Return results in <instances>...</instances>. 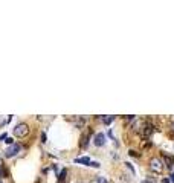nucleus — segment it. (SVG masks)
Returning <instances> with one entry per match:
<instances>
[{
    "label": "nucleus",
    "instance_id": "16",
    "mask_svg": "<svg viewBox=\"0 0 174 183\" xmlns=\"http://www.w3.org/2000/svg\"><path fill=\"white\" fill-rule=\"evenodd\" d=\"M46 140H47V136H46V133H43V134H41V142H43V144H46Z\"/></svg>",
    "mask_w": 174,
    "mask_h": 183
},
{
    "label": "nucleus",
    "instance_id": "19",
    "mask_svg": "<svg viewBox=\"0 0 174 183\" xmlns=\"http://www.w3.org/2000/svg\"><path fill=\"white\" fill-rule=\"evenodd\" d=\"M128 154H130V156H133V157H137V153H136V151H128Z\"/></svg>",
    "mask_w": 174,
    "mask_h": 183
},
{
    "label": "nucleus",
    "instance_id": "7",
    "mask_svg": "<svg viewBox=\"0 0 174 183\" xmlns=\"http://www.w3.org/2000/svg\"><path fill=\"white\" fill-rule=\"evenodd\" d=\"M93 144H95L96 146H102L105 144V134L104 133H98V134L95 136V139H93Z\"/></svg>",
    "mask_w": 174,
    "mask_h": 183
},
{
    "label": "nucleus",
    "instance_id": "2",
    "mask_svg": "<svg viewBox=\"0 0 174 183\" xmlns=\"http://www.w3.org/2000/svg\"><path fill=\"white\" fill-rule=\"evenodd\" d=\"M150 169H151V171H154L156 174H160L163 171V163L160 162V159L154 157V159L150 160Z\"/></svg>",
    "mask_w": 174,
    "mask_h": 183
},
{
    "label": "nucleus",
    "instance_id": "4",
    "mask_svg": "<svg viewBox=\"0 0 174 183\" xmlns=\"http://www.w3.org/2000/svg\"><path fill=\"white\" fill-rule=\"evenodd\" d=\"M153 131H154L153 124H151V122H145V127L142 128V131H141V137H142V139H148Z\"/></svg>",
    "mask_w": 174,
    "mask_h": 183
},
{
    "label": "nucleus",
    "instance_id": "23",
    "mask_svg": "<svg viewBox=\"0 0 174 183\" xmlns=\"http://www.w3.org/2000/svg\"><path fill=\"white\" fill-rule=\"evenodd\" d=\"M173 160H174V159H173Z\"/></svg>",
    "mask_w": 174,
    "mask_h": 183
},
{
    "label": "nucleus",
    "instance_id": "5",
    "mask_svg": "<svg viewBox=\"0 0 174 183\" xmlns=\"http://www.w3.org/2000/svg\"><path fill=\"white\" fill-rule=\"evenodd\" d=\"M90 136H92V130H87L86 133L81 134V140H79V146L83 150H86L89 146V142H90Z\"/></svg>",
    "mask_w": 174,
    "mask_h": 183
},
{
    "label": "nucleus",
    "instance_id": "9",
    "mask_svg": "<svg viewBox=\"0 0 174 183\" xmlns=\"http://www.w3.org/2000/svg\"><path fill=\"white\" fill-rule=\"evenodd\" d=\"M77 163H84V165H90V159L89 157H79V159H75Z\"/></svg>",
    "mask_w": 174,
    "mask_h": 183
},
{
    "label": "nucleus",
    "instance_id": "18",
    "mask_svg": "<svg viewBox=\"0 0 174 183\" xmlns=\"http://www.w3.org/2000/svg\"><path fill=\"white\" fill-rule=\"evenodd\" d=\"M90 166H95V168H99L101 165L98 163V162H90Z\"/></svg>",
    "mask_w": 174,
    "mask_h": 183
},
{
    "label": "nucleus",
    "instance_id": "3",
    "mask_svg": "<svg viewBox=\"0 0 174 183\" xmlns=\"http://www.w3.org/2000/svg\"><path fill=\"white\" fill-rule=\"evenodd\" d=\"M145 122H147V120H144V119H135V120H133V124H131V131L133 133H139V134H141L142 128L145 127Z\"/></svg>",
    "mask_w": 174,
    "mask_h": 183
},
{
    "label": "nucleus",
    "instance_id": "1",
    "mask_svg": "<svg viewBox=\"0 0 174 183\" xmlns=\"http://www.w3.org/2000/svg\"><path fill=\"white\" fill-rule=\"evenodd\" d=\"M29 134V127H28V124H25V122H20V124H17L15 128H14V136L15 137H26Z\"/></svg>",
    "mask_w": 174,
    "mask_h": 183
},
{
    "label": "nucleus",
    "instance_id": "8",
    "mask_svg": "<svg viewBox=\"0 0 174 183\" xmlns=\"http://www.w3.org/2000/svg\"><path fill=\"white\" fill-rule=\"evenodd\" d=\"M70 120L73 122V125L77 128H83L84 124H86V118H81V116H77V118H70Z\"/></svg>",
    "mask_w": 174,
    "mask_h": 183
},
{
    "label": "nucleus",
    "instance_id": "20",
    "mask_svg": "<svg viewBox=\"0 0 174 183\" xmlns=\"http://www.w3.org/2000/svg\"><path fill=\"white\" fill-rule=\"evenodd\" d=\"M162 183H169V178H162Z\"/></svg>",
    "mask_w": 174,
    "mask_h": 183
},
{
    "label": "nucleus",
    "instance_id": "6",
    "mask_svg": "<svg viewBox=\"0 0 174 183\" xmlns=\"http://www.w3.org/2000/svg\"><path fill=\"white\" fill-rule=\"evenodd\" d=\"M19 151H20V145L14 144V145H11V146H8V148H6L5 156H6V157H14V156L19 153Z\"/></svg>",
    "mask_w": 174,
    "mask_h": 183
},
{
    "label": "nucleus",
    "instance_id": "15",
    "mask_svg": "<svg viewBox=\"0 0 174 183\" xmlns=\"http://www.w3.org/2000/svg\"><path fill=\"white\" fill-rule=\"evenodd\" d=\"M98 183H109L105 180V177H98Z\"/></svg>",
    "mask_w": 174,
    "mask_h": 183
},
{
    "label": "nucleus",
    "instance_id": "17",
    "mask_svg": "<svg viewBox=\"0 0 174 183\" xmlns=\"http://www.w3.org/2000/svg\"><path fill=\"white\" fill-rule=\"evenodd\" d=\"M5 139H8V134H6V133H3V134H0V142H2V140H5Z\"/></svg>",
    "mask_w": 174,
    "mask_h": 183
},
{
    "label": "nucleus",
    "instance_id": "13",
    "mask_svg": "<svg viewBox=\"0 0 174 183\" xmlns=\"http://www.w3.org/2000/svg\"><path fill=\"white\" fill-rule=\"evenodd\" d=\"M141 183H156V178L154 177H150V178H147V180L141 182Z\"/></svg>",
    "mask_w": 174,
    "mask_h": 183
},
{
    "label": "nucleus",
    "instance_id": "12",
    "mask_svg": "<svg viewBox=\"0 0 174 183\" xmlns=\"http://www.w3.org/2000/svg\"><path fill=\"white\" fill-rule=\"evenodd\" d=\"M125 166H127L128 169H130V171H131L133 174H136V171H135V166H133V165H131L130 162H125Z\"/></svg>",
    "mask_w": 174,
    "mask_h": 183
},
{
    "label": "nucleus",
    "instance_id": "21",
    "mask_svg": "<svg viewBox=\"0 0 174 183\" xmlns=\"http://www.w3.org/2000/svg\"><path fill=\"white\" fill-rule=\"evenodd\" d=\"M171 182L174 183V174H171Z\"/></svg>",
    "mask_w": 174,
    "mask_h": 183
},
{
    "label": "nucleus",
    "instance_id": "11",
    "mask_svg": "<svg viewBox=\"0 0 174 183\" xmlns=\"http://www.w3.org/2000/svg\"><path fill=\"white\" fill-rule=\"evenodd\" d=\"M113 120H115V116H107V118L104 116V118H102V122H104L105 125H109V124H111Z\"/></svg>",
    "mask_w": 174,
    "mask_h": 183
},
{
    "label": "nucleus",
    "instance_id": "10",
    "mask_svg": "<svg viewBox=\"0 0 174 183\" xmlns=\"http://www.w3.org/2000/svg\"><path fill=\"white\" fill-rule=\"evenodd\" d=\"M66 177H67V169H63V171L60 172V183H64V180H66Z\"/></svg>",
    "mask_w": 174,
    "mask_h": 183
},
{
    "label": "nucleus",
    "instance_id": "14",
    "mask_svg": "<svg viewBox=\"0 0 174 183\" xmlns=\"http://www.w3.org/2000/svg\"><path fill=\"white\" fill-rule=\"evenodd\" d=\"M5 142H6V144L9 145V146H11V145H14V140H12V137H8V139H6Z\"/></svg>",
    "mask_w": 174,
    "mask_h": 183
},
{
    "label": "nucleus",
    "instance_id": "22",
    "mask_svg": "<svg viewBox=\"0 0 174 183\" xmlns=\"http://www.w3.org/2000/svg\"><path fill=\"white\" fill-rule=\"evenodd\" d=\"M0 183H2V182H0Z\"/></svg>",
    "mask_w": 174,
    "mask_h": 183
}]
</instances>
